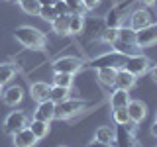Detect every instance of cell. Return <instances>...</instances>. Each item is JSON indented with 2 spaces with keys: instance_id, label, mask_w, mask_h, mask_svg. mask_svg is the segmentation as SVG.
I'll use <instances>...</instances> for the list:
<instances>
[{
  "instance_id": "6da1fadb",
  "label": "cell",
  "mask_w": 157,
  "mask_h": 147,
  "mask_svg": "<svg viewBox=\"0 0 157 147\" xmlns=\"http://www.w3.org/2000/svg\"><path fill=\"white\" fill-rule=\"evenodd\" d=\"M14 37L20 45H24L26 49H43L47 43V37L41 29L32 28V26H20L14 32Z\"/></svg>"
},
{
  "instance_id": "7a4b0ae2",
  "label": "cell",
  "mask_w": 157,
  "mask_h": 147,
  "mask_svg": "<svg viewBox=\"0 0 157 147\" xmlns=\"http://www.w3.org/2000/svg\"><path fill=\"white\" fill-rule=\"evenodd\" d=\"M86 108L85 100H77V98H67V100L59 102L55 106V118L57 120H71L77 114H81Z\"/></svg>"
},
{
  "instance_id": "3957f363",
  "label": "cell",
  "mask_w": 157,
  "mask_h": 147,
  "mask_svg": "<svg viewBox=\"0 0 157 147\" xmlns=\"http://www.w3.org/2000/svg\"><path fill=\"white\" fill-rule=\"evenodd\" d=\"M128 57H130V55H126V53H122V51H110V53H102V55H98V57H94V59L90 61V67H94V69H100V67L122 69V67L126 65Z\"/></svg>"
},
{
  "instance_id": "277c9868",
  "label": "cell",
  "mask_w": 157,
  "mask_h": 147,
  "mask_svg": "<svg viewBox=\"0 0 157 147\" xmlns=\"http://www.w3.org/2000/svg\"><path fill=\"white\" fill-rule=\"evenodd\" d=\"M51 67H53V73H71V75H75L82 69V61L78 57L65 55V57H57L51 63Z\"/></svg>"
},
{
  "instance_id": "5b68a950",
  "label": "cell",
  "mask_w": 157,
  "mask_h": 147,
  "mask_svg": "<svg viewBox=\"0 0 157 147\" xmlns=\"http://www.w3.org/2000/svg\"><path fill=\"white\" fill-rule=\"evenodd\" d=\"M24 127H28V116H26V112H22V110L10 112L6 116V120H4V131H6L8 135H14L16 131L24 130Z\"/></svg>"
},
{
  "instance_id": "8992f818",
  "label": "cell",
  "mask_w": 157,
  "mask_h": 147,
  "mask_svg": "<svg viewBox=\"0 0 157 147\" xmlns=\"http://www.w3.org/2000/svg\"><path fill=\"white\" fill-rule=\"evenodd\" d=\"M124 69L128 73H132L134 77H141L151 69V61H149V57H145V55H130Z\"/></svg>"
},
{
  "instance_id": "52a82bcc",
  "label": "cell",
  "mask_w": 157,
  "mask_h": 147,
  "mask_svg": "<svg viewBox=\"0 0 157 147\" xmlns=\"http://www.w3.org/2000/svg\"><path fill=\"white\" fill-rule=\"evenodd\" d=\"M157 43V24H149V26L141 28L136 32V39H134V45L136 47H151Z\"/></svg>"
},
{
  "instance_id": "ba28073f",
  "label": "cell",
  "mask_w": 157,
  "mask_h": 147,
  "mask_svg": "<svg viewBox=\"0 0 157 147\" xmlns=\"http://www.w3.org/2000/svg\"><path fill=\"white\" fill-rule=\"evenodd\" d=\"M114 147H140L134 131L126 126H118L114 134Z\"/></svg>"
},
{
  "instance_id": "9c48e42d",
  "label": "cell",
  "mask_w": 157,
  "mask_h": 147,
  "mask_svg": "<svg viewBox=\"0 0 157 147\" xmlns=\"http://www.w3.org/2000/svg\"><path fill=\"white\" fill-rule=\"evenodd\" d=\"M151 12L147 8H137L132 12V16H130V28L134 29V32H137V29H141V28H145V26H149V24H153L151 22Z\"/></svg>"
},
{
  "instance_id": "30bf717a",
  "label": "cell",
  "mask_w": 157,
  "mask_h": 147,
  "mask_svg": "<svg viewBox=\"0 0 157 147\" xmlns=\"http://www.w3.org/2000/svg\"><path fill=\"white\" fill-rule=\"evenodd\" d=\"M55 102L53 100H43V102H37V108L33 112V118L36 120H41V122H51L55 120Z\"/></svg>"
},
{
  "instance_id": "8fae6325",
  "label": "cell",
  "mask_w": 157,
  "mask_h": 147,
  "mask_svg": "<svg viewBox=\"0 0 157 147\" xmlns=\"http://www.w3.org/2000/svg\"><path fill=\"white\" fill-rule=\"evenodd\" d=\"M126 110H128V116H130V122H134V124H141L147 116V106L141 100H130Z\"/></svg>"
},
{
  "instance_id": "7c38bea8",
  "label": "cell",
  "mask_w": 157,
  "mask_h": 147,
  "mask_svg": "<svg viewBox=\"0 0 157 147\" xmlns=\"http://www.w3.org/2000/svg\"><path fill=\"white\" fill-rule=\"evenodd\" d=\"M12 141H14V147H36V143L39 139L32 134L29 127H24V130L16 131L12 135Z\"/></svg>"
},
{
  "instance_id": "4fadbf2b",
  "label": "cell",
  "mask_w": 157,
  "mask_h": 147,
  "mask_svg": "<svg viewBox=\"0 0 157 147\" xmlns=\"http://www.w3.org/2000/svg\"><path fill=\"white\" fill-rule=\"evenodd\" d=\"M136 81L137 77H134L132 73H128L124 67L118 69L116 73V78H114V88H122V90H132L136 86Z\"/></svg>"
},
{
  "instance_id": "5bb4252c",
  "label": "cell",
  "mask_w": 157,
  "mask_h": 147,
  "mask_svg": "<svg viewBox=\"0 0 157 147\" xmlns=\"http://www.w3.org/2000/svg\"><path fill=\"white\" fill-rule=\"evenodd\" d=\"M2 100L6 106H18L20 102L24 100V88L20 85H14V86H8L6 90L2 92Z\"/></svg>"
},
{
  "instance_id": "9a60e30c",
  "label": "cell",
  "mask_w": 157,
  "mask_h": 147,
  "mask_svg": "<svg viewBox=\"0 0 157 147\" xmlns=\"http://www.w3.org/2000/svg\"><path fill=\"white\" fill-rule=\"evenodd\" d=\"M49 90H51V85H47V82H43V81H37L29 86V96L36 102H43V100L49 98Z\"/></svg>"
},
{
  "instance_id": "2e32d148",
  "label": "cell",
  "mask_w": 157,
  "mask_h": 147,
  "mask_svg": "<svg viewBox=\"0 0 157 147\" xmlns=\"http://www.w3.org/2000/svg\"><path fill=\"white\" fill-rule=\"evenodd\" d=\"M130 90H122V88H116L114 92L110 94V108H126L128 102H130Z\"/></svg>"
},
{
  "instance_id": "e0dca14e",
  "label": "cell",
  "mask_w": 157,
  "mask_h": 147,
  "mask_svg": "<svg viewBox=\"0 0 157 147\" xmlns=\"http://www.w3.org/2000/svg\"><path fill=\"white\" fill-rule=\"evenodd\" d=\"M69 20H71V14L57 16L51 22V32H55L57 36H67V33H69Z\"/></svg>"
},
{
  "instance_id": "ac0fdd59",
  "label": "cell",
  "mask_w": 157,
  "mask_h": 147,
  "mask_svg": "<svg viewBox=\"0 0 157 147\" xmlns=\"http://www.w3.org/2000/svg\"><path fill=\"white\" fill-rule=\"evenodd\" d=\"M116 73L118 69H112V67H100L96 69V78L106 86H114V78H116Z\"/></svg>"
},
{
  "instance_id": "d6986e66",
  "label": "cell",
  "mask_w": 157,
  "mask_h": 147,
  "mask_svg": "<svg viewBox=\"0 0 157 147\" xmlns=\"http://www.w3.org/2000/svg\"><path fill=\"white\" fill-rule=\"evenodd\" d=\"M28 127L32 130V134L37 137V139H43V137H47L49 134V122H41V120H36L33 118L32 124H28Z\"/></svg>"
},
{
  "instance_id": "ffe728a7",
  "label": "cell",
  "mask_w": 157,
  "mask_h": 147,
  "mask_svg": "<svg viewBox=\"0 0 157 147\" xmlns=\"http://www.w3.org/2000/svg\"><path fill=\"white\" fill-rule=\"evenodd\" d=\"M69 94H71V88L51 85V90H49V100H53L55 104H59V102H63V100H67V98H71Z\"/></svg>"
},
{
  "instance_id": "44dd1931",
  "label": "cell",
  "mask_w": 157,
  "mask_h": 147,
  "mask_svg": "<svg viewBox=\"0 0 157 147\" xmlns=\"http://www.w3.org/2000/svg\"><path fill=\"white\" fill-rule=\"evenodd\" d=\"M82 29H85V16H82V14H71V20H69V33H71V36H78Z\"/></svg>"
},
{
  "instance_id": "7402d4cb",
  "label": "cell",
  "mask_w": 157,
  "mask_h": 147,
  "mask_svg": "<svg viewBox=\"0 0 157 147\" xmlns=\"http://www.w3.org/2000/svg\"><path fill=\"white\" fill-rule=\"evenodd\" d=\"M51 82H53L55 86L71 88V86H73V82H75V75H71V73H53Z\"/></svg>"
},
{
  "instance_id": "603a6c76",
  "label": "cell",
  "mask_w": 157,
  "mask_h": 147,
  "mask_svg": "<svg viewBox=\"0 0 157 147\" xmlns=\"http://www.w3.org/2000/svg\"><path fill=\"white\" fill-rule=\"evenodd\" d=\"M114 134H116V130H112L110 126H100L94 131V139L104 141V143H114Z\"/></svg>"
},
{
  "instance_id": "cb8c5ba5",
  "label": "cell",
  "mask_w": 157,
  "mask_h": 147,
  "mask_svg": "<svg viewBox=\"0 0 157 147\" xmlns=\"http://www.w3.org/2000/svg\"><path fill=\"white\" fill-rule=\"evenodd\" d=\"M16 77V65L12 63H2L0 65V85H6Z\"/></svg>"
},
{
  "instance_id": "d4e9b609",
  "label": "cell",
  "mask_w": 157,
  "mask_h": 147,
  "mask_svg": "<svg viewBox=\"0 0 157 147\" xmlns=\"http://www.w3.org/2000/svg\"><path fill=\"white\" fill-rule=\"evenodd\" d=\"M18 6L22 8L26 14H29V16H37L41 4H39L37 0H18Z\"/></svg>"
},
{
  "instance_id": "484cf974",
  "label": "cell",
  "mask_w": 157,
  "mask_h": 147,
  "mask_svg": "<svg viewBox=\"0 0 157 147\" xmlns=\"http://www.w3.org/2000/svg\"><path fill=\"white\" fill-rule=\"evenodd\" d=\"M112 120H114L116 126H126V124H130L128 110H126V108H114V110H112Z\"/></svg>"
},
{
  "instance_id": "4316f807",
  "label": "cell",
  "mask_w": 157,
  "mask_h": 147,
  "mask_svg": "<svg viewBox=\"0 0 157 147\" xmlns=\"http://www.w3.org/2000/svg\"><path fill=\"white\" fill-rule=\"evenodd\" d=\"M118 29L120 28H114V26H108L102 29V33H100V39L104 43H116L118 41Z\"/></svg>"
},
{
  "instance_id": "83f0119b",
  "label": "cell",
  "mask_w": 157,
  "mask_h": 147,
  "mask_svg": "<svg viewBox=\"0 0 157 147\" xmlns=\"http://www.w3.org/2000/svg\"><path fill=\"white\" fill-rule=\"evenodd\" d=\"M134 39H136V32L132 28H120L118 29V41H124L134 45Z\"/></svg>"
},
{
  "instance_id": "f1b7e54d",
  "label": "cell",
  "mask_w": 157,
  "mask_h": 147,
  "mask_svg": "<svg viewBox=\"0 0 157 147\" xmlns=\"http://www.w3.org/2000/svg\"><path fill=\"white\" fill-rule=\"evenodd\" d=\"M41 20H45V22H49L51 24L53 20H55L59 14H57V10H55V6H41L39 8V14H37Z\"/></svg>"
},
{
  "instance_id": "f546056e",
  "label": "cell",
  "mask_w": 157,
  "mask_h": 147,
  "mask_svg": "<svg viewBox=\"0 0 157 147\" xmlns=\"http://www.w3.org/2000/svg\"><path fill=\"white\" fill-rule=\"evenodd\" d=\"M65 4L69 6L71 14H82V16H85L86 8H85V4H82V0H65Z\"/></svg>"
},
{
  "instance_id": "4dcf8cb0",
  "label": "cell",
  "mask_w": 157,
  "mask_h": 147,
  "mask_svg": "<svg viewBox=\"0 0 157 147\" xmlns=\"http://www.w3.org/2000/svg\"><path fill=\"white\" fill-rule=\"evenodd\" d=\"M55 10L59 16H63V14H71V10H69V6L65 4V0H57L55 2Z\"/></svg>"
},
{
  "instance_id": "1f68e13d",
  "label": "cell",
  "mask_w": 157,
  "mask_h": 147,
  "mask_svg": "<svg viewBox=\"0 0 157 147\" xmlns=\"http://www.w3.org/2000/svg\"><path fill=\"white\" fill-rule=\"evenodd\" d=\"M82 4H85L86 10H94L98 4H100V0H82Z\"/></svg>"
},
{
  "instance_id": "d6a6232c",
  "label": "cell",
  "mask_w": 157,
  "mask_h": 147,
  "mask_svg": "<svg viewBox=\"0 0 157 147\" xmlns=\"http://www.w3.org/2000/svg\"><path fill=\"white\" fill-rule=\"evenodd\" d=\"M86 147H112V143H104V141H98V139H92Z\"/></svg>"
},
{
  "instance_id": "836d02e7",
  "label": "cell",
  "mask_w": 157,
  "mask_h": 147,
  "mask_svg": "<svg viewBox=\"0 0 157 147\" xmlns=\"http://www.w3.org/2000/svg\"><path fill=\"white\" fill-rule=\"evenodd\" d=\"M149 75H151V81H153V82H157V65L149 69Z\"/></svg>"
},
{
  "instance_id": "e575fe53",
  "label": "cell",
  "mask_w": 157,
  "mask_h": 147,
  "mask_svg": "<svg viewBox=\"0 0 157 147\" xmlns=\"http://www.w3.org/2000/svg\"><path fill=\"white\" fill-rule=\"evenodd\" d=\"M37 2L41 4V6H55L57 0H37Z\"/></svg>"
},
{
  "instance_id": "d590c367",
  "label": "cell",
  "mask_w": 157,
  "mask_h": 147,
  "mask_svg": "<svg viewBox=\"0 0 157 147\" xmlns=\"http://www.w3.org/2000/svg\"><path fill=\"white\" fill-rule=\"evenodd\" d=\"M140 2H141V4H145V6H153L157 0H140Z\"/></svg>"
},
{
  "instance_id": "8d00e7d4",
  "label": "cell",
  "mask_w": 157,
  "mask_h": 147,
  "mask_svg": "<svg viewBox=\"0 0 157 147\" xmlns=\"http://www.w3.org/2000/svg\"><path fill=\"white\" fill-rule=\"evenodd\" d=\"M151 135L157 137V122H153V126H151Z\"/></svg>"
},
{
  "instance_id": "74e56055",
  "label": "cell",
  "mask_w": 157,
  "mask_h": 147,
  "mask_svg": "<svg viewBox=\"0 0 157 147\" xmlns=\"http://www.w3.org/2000/svg\"><path fill=\"white\" fill-rule=\"evenodd\" d=\"M2 92H4V85H0V96H2Z\"/></svg>"
},
{
  "instance_id": "f35d334b",
  "label": "cell",
  "mask_w": 157,
  "mask_h": 147,
  "mask_svg": "<svg viewBox=\"0 0 157 147\" xmlns=\"http://www.w3.org/2000/svg\"><path fill=\"white\" fill-rule=\"evenodd\" d=\"M155 122H157V110H155Z\"/></svg>"
},
{
  "instance_id": "ab89813d",
  "label": "cell",
  "mask_w": 157,
  "mask_h": 147,
  "mask_svg": "<svg viewBox=\"0 0 157 147\" xmlns=\"http://www.w3.org/2000/svg\"><path fill=\"white\" fill-rule=\"evenodd\" d=\"M59 147H65V145H59Z\"/></svg>"
},
{
  "instance_id": "60d3db41",
  "label": "cell",
  "mask_w": 157,
  "mask_h": 147,
  "mask_svg": "<svg viewBox=\"0 0 157 147\" xmlns=\"http://www.w3.org/2000/svg\"><path fill=\"white\" fill-rule=\"evenodd\" d=\"M6 2H10V0H6Z\"/></svg>"
}]
</instances>
